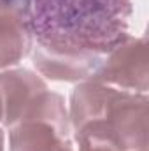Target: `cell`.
<instances>
[{"mask_svg": "<svg viewBox=\"0 0 149 151\" xmlns=\"http://www.w3.org/2000/svg\"><path fill=\"white\" fill-rule=\"evenodd\" d=\"M25 21L40 47L62 56H100L130 34L132 0H25Z\"/></svg>", "mask_w": 149, "mask_h": 151, "instance_id": "1", "label": "cell"}]
</instances>
